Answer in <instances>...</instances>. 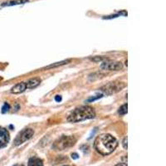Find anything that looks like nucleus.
Here are the masks:
<instances>
[{
	"label": "nucleus",
	"mask_w": 166,
	"mask_h": 166,
	"mask_svg": "<svg viewBox=\"0 0 166 166\" xmlns=\"http://www.w3.org/2000/svg\"><path fill=\"white\" fill-rule=\"evenodd\" d=\"M20 166H24V165H20Z\"/></svg>",
	"instance_id": "obj_23"
},
{
	"label": "nucleus",
	"mask_w": 166,
	"mask_h": 166,
	"mask_svg": "<svg viewBox=\"0 0 166 166\" xmlns=\"http://www.w3.org/2000/svg\"><path fill=\"white\" fill-rule=\"evenodd\" d=\"M41 80L39 78H32L30 79L29 81H27L26 82V85H27V89H32V88H35L40 84Z\"/></svg>",
	"instance_id": "obj_10"
},
{
	"label": "nucleus",
	"mask_w": 166,
	"mask_h": 166,
	"mask_svg": "<svg viewBox=\"0 0 166 166\" xmlns=\"http://www.w3.org/2000/svg\"><path fill=\"white\" fill-rule=\"evenodd\" d=\"M96 116L95 110L91 106H84L76 108L67 117V120L70 122H79L86 120L93 119Z\"/></svg>",
	"instance_id": "obj_2"
},
{
	"label": "nucleus",
	"mask_w": 166,
	"mask_h": 166,
	"mask_svg": "<svg viewBox=\"0 0 166 166\" xmlns=\"http://www.w3.org/2000/svg\"><path fill=\"white\" fill-rule=\"evenodd\" d=\"M127 108H128V105L127 103L126 104H124L123 106H121L119 108V111H118V113L119 115L120 116H124L127 113Z\"/></svg>",
	"instance_id": "obj_13"
},
{
	"label": "nucleus",
	"mask_w": 166,
	"mask_h": 166,
	"mask_svg": "<svg viewBox=\"0 0 166 166\" xmlns=\"http://www.w3.org/2000/svg\"><path fill=\"white\" fill-rule=\"evenodd\" d=\"M102 97V96H96L95 97H91V98H90V99H88V100H87V102H93V101H95V100H97V99L101 98Z\"/></svg>",
	"instance_id": "obj_16"
},
{
	"label": "nucleus",
	"mask_w": 166,
	"mask_h": 166,
	"mask_svg": "<svg viewBox=\"0 0 166 166\" xmlns=\"http://www.w3.org/2000/svg\"><path fill=\"white\" fill-rule=\"evenodd\" d=\"M55 100H56V102H61L62 101V97L61 96H56V97H55Z\"/></svg>",
	"instance_id": "obj_19"
},
{
	"label": "nucleus",
	"mask_w": 166,
	"mask_h": 166,
	"mask_svg": "<svg viewBox=\"0 0 166 166\" xmlns=\"http://www.w3.org/2000/svg\"><path fill=\"white\" fill-rule=\"evenodd\" d=\"M27 166H43V161L38 157H32L28 160Z\"/></svg>",
	"instance_id": "obj_9"
},
{
	"label": "nucleus",
	"mask_w": 166,
	"mask_h": 166,
	"mask_svg": "<svg viewBox=\"0 0 166 166\" xmlns=\"http://www.w3.org/2000/svg\"><path fill=\"white\" fill-rule=\"evenodd\" d=\"M125 87V84L124 82L112 81V82H109L108 84L101 87L100 90L104 94L110 96V95H112V94H115V93H117L119 91H120Z\"/></svg>",
	"instance_id": "obj_4"
},
{
	"label": "nucleus",
	"mask_w": 166,
	"mask_h": 166,
	"mask_svg": "<svg viewBox=\"0 0 166 166\" xmlns=\"http://www.w3.org/2000/svg\"><path fill=\"white\" fill-rule=\"evenodd\" d=\"M71 62V60H64V61H62V62H55L53 64H51L46 67L44 69H50V68H54V67H60V66H62V65L65 64H68Z\"/></svg>",
	"instance_id": "obj_12"
},
{
	"label": "nucleus",
	"mask_w": 166,
	"mask_h": 166,
	"mask_svg": "<svg viewBox=\"0 0 166 166\" xmlns=\"http://www.w3.org/2000/svg\"><path fill=\"white\" fill-rule=\"evenodd\" d=\"M71 158H72L73 160H77V159L79 158V155H78L76 153H73V154L71 155Z\"/></svg>",
	"instance_id": "obj_18"
},
{
	"label": "nucleus",
	"mask_w": 166,
	"mask_h": 166,
	"mask_svg": "<svg viewBox=\"0 0 166 166\" xmlns=\"http://www.w3.org/2000/svg\"><path fill=\"white\" fill-rule=\"evenodd\" d=\"M33 134H34V131L32 129L27 128L22 130L21 132L17 135L16 139H14V145L18 146V145L23 144L24 142L31 139L33 136Z\"/></svg>",
	"instance_id": "obj_5"
},
{
	"label": "nucleus",
	"mask_w": 166,
	"mask_h": 166,
	"mask_svg": "<svg viewBox=\"0 0 166 166\" xmlns=\"http://www.w3.org/2000/svg\"><path fill=\"white\" fill-rule=\"evenodd\" d=\"M116 139L110 134H102L97 136L94 142V147L102 155H108L111 154L117 147Z\"/></svg>",
	"instance_id": "obj_1"
},
{
	"label": "nucleus",
	"mask_w": 166,
	"mask_h": 166,
	"mask_svg": "<svg viewBox=\"0 0 166 166\" xmlns=\"http://www.w3.org/2000/svg\"><path fill=\"white\" fill-rule=\"evenodd\" d=\"M123 147H124V149L127 150V136H126V137H125L123 140Z\"/></svg>",
	"instance_id": "obj_17"
},
{
	"label": "nucleus",
	"mask_w": 166,
	"mask_h": 166,
	"mask_svg": "<svg viewBox=\"0 0 166 166\" xmlns=\"http://www.w3.org/2000/svg\"><path fill=\"white\" fill-rule=\"evenodd\" d=\"M29 2V0H13L9 1L8 3H4L2 6H14V5H20V4H24Z\"/></svg>",
	"instance_id": "obj_11"
},
{
	"label": "nucleus",
	"mask_w": 166,
	"mask_h": 166,
	"mask_svg": "<svg viewBox=\"0 0 166 166\" xmlns=\"http://www.w3.org/2000/svg\"><path fill=\"white\" fill-rule=\"evenodd\" d=\"M120 15V13H119L118 14L111 15V16H106V17H104L103 18H104V19H111V18H117V17H119Z\"/></svg>",
	"instance_id": "obj_15"
},
{
	"label": "nucleus",
	"mask_w": 166,
	"mask_h": 166,
	"mask_svg": "<svg viewBox=\"0 0 166 166\" xmlns=\"http://www.w3.org/2000/svg\"><path fill=\"white\" fill-rule=\"evenodd\" d=\"M76 142V139L72 135H62L57 139L53 145L55 150H64L72 147Z\"/></svg>",
	"instance_id": "obj_3"
},
{
	"label": "nucleus",
	"mask_w": 166,
	"mask_h": 166,
	"mask_svg": "<svg viewBox=\"0 0 166 166\" xmlns=\"http://www.w3.org/2000/svg\"><path fill=\"white\" fill-rule=\"evenodd\" d=\"M63 166H69V165H63Z\"/></svg>",
	"instance_id": "obj_22"
},
{
	"label": "nucleus",
	"mask_w": 166,
	"mask_h": 166,
	"mask_svg": "<svg viewBox=\"0 0 166 166\" xmlns=\"http://www.w3.org/2000/svg\"><path fill=\"white\" fill-rule=\"evenodd\" d=\"M13 166H18V165H13Z\"/></svg>",
	"instance_id": "obj_21"
},
{
	"label": "nucleus",
	"mask_w": 166,
	"mask_h": 166,
	"mask_svg": "<svg viewBox=\"0 0 166 166\" xmlns=\"http://www.w3.org/2000/svg\"><path fill=\"white\" fill-rule=\"evenodd\" d=\"M25 90H27L26 82H20V83L16 84L15 86L11 89V92L13 93V94H19V93L23 92Z\"/></svg>",
	"instance_id": "obj_8"
},
{
	"label": "nucleus",
	"mask_w": 166,
	"mask_h": 166,
	"mask_svg": "<svg viewBox=\"0 0 166 166\" xmlns=\"http://www.w3.org/2000/svg\"><path fill=\"white\" fill-rule=\"evenodd\" d=\"M10 136L9 133L6 129L0 127V148L4 147L8 145V143L9 142Z\"/></svg>",
	"instance_id": "obj_7"
},
{
	"label": "nucleus",
	"mask_w": 166,
	"mask_h": 166,
	"mask_svg": "<svg viewBox=\"0 0 166 166\" xmlns=\"http://www.w3.org/2000/svg\"><path fill=\"white\" fill-rule=\"evenodd\" d=\"M101 68L107 71H120L123 68V65L120 62H105L101 65Z\"/></svg>",
	"instance_id": "obj_6"
},
{
	"label": "nucleus",
	"mask_w": 166,
	"mask_h": 166,
	"mask_svg": "<svg viewBox=\"0 0 166 166\" xmlns=\"http://www.w3.org/2000/svg\"><path fill=\"white\" fill-rule=\"evenodd\" d=\"M116 166H127V165L125 164V163H123V164H118V165H116Z\"/></svg>",
	"instance_id": "obj_20"
},
{
	"label": "nucleus",
	"mask_w": 166,
	"mask_h": 166,
	"mask_svg": "<svg viewBox=\"0 0 166 166\" xmlns=\"http://www.w3.org/2000/svg\"><path fill=\"white\" fill-rule=\"evenodd\" d=\"M9 109H10V106L8 105V103H4V106L2 107V113L4 114V113L8 112L9 111Z\"/></svg>",
	"instance_id": "obj_14"
}]
</instances>
